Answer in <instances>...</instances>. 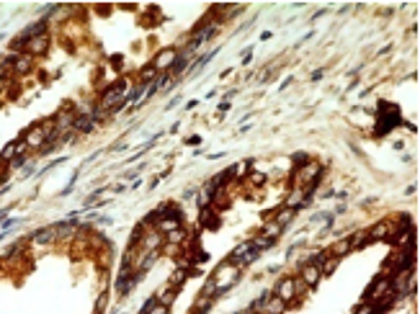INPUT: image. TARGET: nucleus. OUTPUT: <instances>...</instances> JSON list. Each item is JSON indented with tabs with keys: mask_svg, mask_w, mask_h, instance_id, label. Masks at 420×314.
<instances>
[{
	"mask_svg": "<svg viewBox=\"0 0 420 314\" xmlns=\"http://www.w3.org/2000/svg\"><path fill=\"white\" fill-rule=\"evenodd\" d=\"M240 278V265H235V263H224V265H219L217 268V273H214V286H217V291H222V289H227V286H232V283Z\"/></svg>",
	"mask_w": 420,
	"mask_h": 314,
	"instance_id": "f257e3e1",
	"label": "nucleus"
},
{
	"mask_svg": "<svg viewBox=\"0 0 420 314\" xmlns=\"http://www.w3.org/2000/svg\"><path fill=\"white\" fill-rule=\"evenodd\" d=\"M274 296H279L281 302H294V299L299 296L296 294V278H281L279 283H276V294Z\"/></svg>",
	"mask_w": 420,
	"mask_h": 314,
	"instance_id": "f03ea898",
	"label": "nucleus"
},
{
	"mask_svg": "<svg viewBox=\"0 0 420 314\" xmlns=\"http://www.w3.org/2000/svg\"><path fill=\"white\" fill-rule=\"evenodd\" d=\"M47 131L41 129V124H36V126H31L26 131V137H23V144L26 147H31V149H41L44 144H47Z\"/></svg>",
	"mask_w": 420,
	"mask_h": 314,
	"instance_id": "7ed1b4c3",
	"label": "nucleus"
},
{
	"mask_svg": "<svg viewBox=\"0 0 420 314\" xmlns=\"http://www.w3.org/2000/svg\"><path fill=\"white\" fill-rule=\"evenodd\" d=\"M175 59H178V52L173 49V47H168V49H162L157 57H155V62H152V67L160 72V70H173V65H175Z\"/></svg>",
	"mask_w": 420,
	"mask_h": 314,
	"instance_id": "20e7f679",
	"label": "nucleus"
},
{
	"mask_svg": "<svg viewBox=\"0 0 420 314\" xmlns=\"http://www.w3.org/2000/svg\"><path fill=\"white\" fill-rule=\"evenodd\" d=\"M23 49H26V54H28V57H34V54H44V52L49 49V36H47V34H39V36H34V39H28Z\"/></svg>",
	"mask_w": 420,
	"mask_h": 314,
	"instance_id": "39448f33",
	"label": "nucleus"
},
{
	"mask_svg": "<svg viewBox=\"0 0 420 314\" xmlns=\"http://www.w3.org/2000/svg\"><path fill=\"white\" fill-rule=\"evenodd\" d=\"M299 278L304 281V286H307V289H309V286H317L320 278H322L317 263H304V265H302V276H299Z\"/></svg>",
	"mask_w": 420,
	"mask_h": 314,
	"instance_id": "423d86ee",
	"label": "nucleus"
},
{
	"mask_svg": "<svg viewBox=\"0 0 420 314\" xmlns=\"http://www.w3.org/2000/svg\"><path fill=\"white\" fill-rule=\"evenodd\" d=\"M389 289H392V283H389V278L387 276H379L377 281H374L371 283V286H369V291H366V296L371 299V302H377V299H382Z\"/></svg>",
	"mask_w": 420,
	"mask_h": 314,
	"instance_id": "0eeeda50",
	"label": "nucleus"
},
{
	"mask_svg": "<svg viewBox=\"0 0 420 314\" xmlns=\"http://www.w3.org/2000/svg\"><path fill=\"white\" fill-rule=\"evenodd\" d=\"M54 240H59V234H57V224H54V227H44V229H39V232L31 237V242H34V245H49V242H54Z\"/></svg>",
	"mask_w": 420,
	"mask_h": 314,
	"instance_id": "6e6552de",
	"label": "nucleus"
},
{
	"mask_svg": "<svg viewBox=\"0 0 420 314\" xmlns=\"http://www.w3.org/2000/svg\"><path fill=\"white\" fill-rule=\"evenodd\" d=\"M389 234H392V229H389V221H379V224H374V227L369 229V240H371V242L389 240Z\"/></svg>",
	"mask_w": 420,
	"mask_h": 314,
	"instance_id": "1a4fd4ad",
	"label": "nucleus"
},
{
	"mask_svg": "<svg viewBox=\"0 0 420 314\" xmlns=\"http://www.w3.org/2000/svg\"><path fill=\"white\" fill-rule=\"evenodd\" d=\"M199 219H201L204 227H209V229H217V227H219V216H217V211H214L212 206H204Z\"/></svg>",
	"mask_w": 420,
	"mask_h": 314,
	"instance_id": "9d476101",
	"label": "nucleus"
},
{
	"mask_svg": "<svg viewBox=\"0 0 420 314\" xmlns=\"http://www.w3.org/2000/svg\"><path fill=\"white\" fill-rule=\"evenodd\" d=\"M286 312V302H281L279 296H271L268 302H263V314H283Z\"/></svg>",
	"mask_w": 420,
	"mask_h": 314,
	"instance_id": "9b49d317",
	"label": "nucleus"
},
{
	"mask_svg": "<svg viewBox=\"0 0 420 314\" xmlns=\"http://www.w3.org/2000/svg\"><path fill=\"white\" fill-rule=\"evenodd\" d=\"M294 214H296V206H283V209H279V211H276L274 221L279 224V227H286V224L294 219Z\"/></svg>",
	"mask_w": 420,
	"mask_h": 314,
	"instance_id": "f8f14e48",
	"label": "nucleus"
},
{
	"mask_svg": "<svg viewBox=\"0 0 420 314\" xmlns=\"http://www.w3.org/2000/svg\"><path fill=\"white\" fill-rule=\"evenodd\" d=\"M31 57L28 54H21V57H13V72L16 75H26L28 70H31Z\"/></svg>",
	"mask_w": 420,
	"mask_h": 314,
	"instance_id": "ddd939ff",
	"label": "nucleus"
},
{
	"mask_svg": "<svg viewBox=\"0 0 420 314\" xmlns=\"http://www.w3.org/2000/svg\"><path fill=\"white\" fill-rule=\"evenodd\" d=\"M346 252H351V242L348 240H338L333 247H330V255H333V258H343V255H346Z\"/></svg>",
	"mask_w": 420,
	"mask_h": 314,
	"instance_id": "4468645a",
	"label": "nucleus"
},
{
	"mask_svg": "<svg viewBox=\"0 0 420 314\" xmlns=\"http://www.w3.org/2000/svg\"><path fill=\"white\" fill-rule=\"evenodd\" d=\"M18 144H21V142H10V144H5L3 152H0V160H3V162H10L13 157H18Z\"/></svg>",
	"mask_w": 420,
	"mask_h": 314,
	"instance_id": "2eb2a0df",
	"label": "nucleus"
},
{
	"mask_svg": "<svg viewBox=\"0 0 420 314\" xmlns=\"http://www.w3.org/2000/svg\"><path fill=\"white\" fill-rule=\"evenodd\" d=\"M175 296H178V289H173V286H170L168 291H160V294H157L155 299H157V302H160V304H165V307H170V304L175 302Z\"/></svg>",
	"mask_w": 420,
	"mask_h": 314,
	"instance_id": "dca6fc26",
	"label": "nucleus"
},
{
	"mask_svg": "<svg viewBox=\"0 0 420 314\" xmlns=\"http://www.w3.org/2000/svg\"><path fill=\"white\" fill-rule=\"evenodd\" d=\"M276 240H271V237H266V234H258V237H253V242H250V247H256L258 252L261 250H266V247H271Z\"/></svg>",
	"mask_w": 420,
	"mask_h": 314,
	"instance_id": "f3484780",
	"label": "nucleus"
},
{
	"mask_svg": "<svg viewBox=\"0 0 420 314\" xmlns=\"http://www.w3.org/2000/svg\"><path fill=\"white\" fill-rule=\"evenodd\" d=\"M348 242H351V250H361V247H364L366 242H371V240H369V232H358V234L351 237Z\"/></svg>",
	"mask_w": 420,
	"mask_h": 314,
	"instance_id": "a211bd4d",
	"label": "nucleus"
},
{
	"mask_svg": "<svg viewBox=\"0 0 420 314\" xmlns=\"http://www.w3.org/2000/svg\"><path fill=\"white\" fill-rule=\"evenodd\" d=\"M78 131H91L93 129V118L91 116H75V124H72Z\"/></svg>",
	"mask_w": 420,
	"mask_h": 314,
	"instance_id": "6ab92c4d",
	"label": "nucleus"
},
{
	"mask_svg": "<svg viewBox=\"0 0 420 314\" xmlns=\"http://www.w3.org/2000/svg\"><path fill=\"white\" fill-rule=\"evenodd\" d=\"M186 276H188L186 268H178V271L170 276V286H173V289H181V283L186 281Z\"/></svg>",
	"mask_w": 420,
	"mask_h": 314,
	"instance_id": "aec40b11",
	"label": "nucleus"
},
{
	"mask_svg": "<svg viewBox=\"0 0 420 314\" xmlns=\"http://www.w3.org/2000/svg\"><path fill=\"white\" fill-rule=\"evenodd\" d=\"M165 237H168L170 245H181V242L186 240V229H183V227H181V229H173V232H168Z\"/></svg>",
	"mask_w": 420,
	"mask_h": 314,
	"instance_id": "412c9836",
	"label": "nucleus"
},
{
	"mask_svg": "<svg viewBox=\"0 0 420 314\" xmlns=\"http://www.w3.org/2000/svg\"><path fill=\"white\" fill-rule=\"evenodd\" d=\"M283 232V227H279V224L276 221H271V224H266V227H263V234L266 237H271V240H276V237Z\"/></svg>",
	"mask_w": 420,
	"mask_h": 314,
	"instance_id": "4be33fe9",
	"label": "nucleus"
},
{
	"mask_svg": "<svg viewBox=\"0 0 420 314\" xmlns=\"http://www.w3.org/2000/svg\"><path fill=\"white\" fill-rule=\"evenodd\" d=\"M140 78H142V83H152L155 78H157V70L149 65V67H142V72H140Z\"/></svg>",
	"mask_w": 420,
	"mask_h": 314,
	"instance_id": "5701e85b",
	"label": "nucleus"
},
{
	"mask_svg": "<svg viewBox=\"0 0 420 314\" xmlns=\"http://www.w3.org/2000/svg\"><path fill=\"white\" fill-rule=\"evenodd\" d=\"M245 170H248V162H237V165H235L230 173H232L235 178H243V175H245Z\"/></svg>",
	"mask_w": 420,
	"mask_h": 314,
	"instance_id": "b1692460",
	"label": "nucleus"
},
{
	"mask_svg": "<svg viewBox=\"0 0 420 314\" xmlns=\"http://www.w3.org/2000/svg\"><path fill=\"white\" fill-rule=\"evenodd\" d=\"M170 85H173V78H160V80L155 83V88H157V91H168Z\"/></svg>",
	"mask_w": 420,
	"mask_h": 314,
	"instance_id": "393cba45",
	"label": "nucleus"
},
{
	"mask_svg": "<svg viewBox=\"0 0 420 314\" xmlns=\"http://www.w3.org/2000/svg\"><path fill=\"white\" fill-rule=\"evenodd\" d=\"M356 314H374V302H371V304H369V302H364L361 307L356 309Z\"/></svg>",
	"mask_w": 420,
	"mask_h": 314,
	"instance_id": "a878e982",
	"label": "nucleus"
},
{
	"mask_svg": "<svg viewBox=\"0 0 420 314\" xmlns=\"http://www.w3.org/2000/svg\"><path fill=\"white\" fill-rule=\"evenodd\" d=\"M250 183H253V186L266 183V175H263V173H253V175H250Z\"/></svg>",
	"mask_w": 420,
	"mask_h": 314,
	"instance_id": "bb28decb",
	"label": "nucleus"
},
{
	"mask_svg": "<svg viewBox=\"0 0 420 314\" xmlns=\"http://www.w3.org/2000/svg\"><path fill=\"white\" fill-rule=\"evenodd\" d=\"M165 312H168V307H165V304H160V302H157V304H155L152 309H149L147 314H165Z\"/></svg>",
	"mask_w": 420,
	"mask_h": 314,
	"instance_id": "cd10ccee",
	"label": "nucleus"
},
{
	"mask_svg": "<svg viewBox=\"0 0 420 314\" xmlns=\"http://www.w3.org/2000/svg\"><path fill=\"white\" fill-rule=\"evenodd\" d=\"M103 309H106V296H98V302H96V314H101Z\"/></svg>",
	"mask_w": 420,
	"mask_h": 314,
	"instance_id": "c85d7f7f",
	"label": "nucleus"
},
{
	"mask_svg": "<svg viewBox=\"0 0 420 314\" xmlns=\"http://www.w3.org/2000/svg\"><path fill=\"white\" fill-rule=\"evenodd\" d=\"M250 314H263V312H250Z\"/></svg>",
	"mask_w": 420,
	"mask_h": 314,
	"instance_id": "c756f323",
	"label": "nucleus"
}]
</instances>
